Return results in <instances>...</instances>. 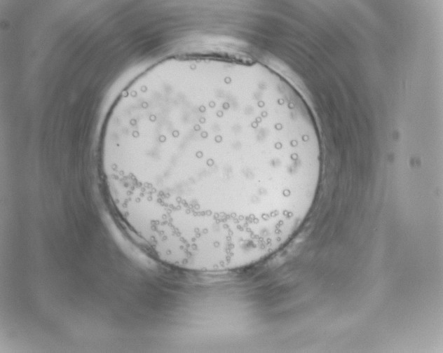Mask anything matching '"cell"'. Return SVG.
Wrapping results in <instances>:
<instances>
[{"mask_svg": "<svg viewBox=\"0 0 443 353\" xmlns=\"http://www.w3.org/2000/svg\"><path fill=\"white\" fill-rule=\"evenodd\" d=\"M318 188L269 104L183 90L141 104L104 177L137 242L167 265L198 272L275 254L304 222Z\"/></svg>", "mask_w": 443, "mask_h": 353, "instance_id": "obj_1", "label": "cell"}]
</instances>
